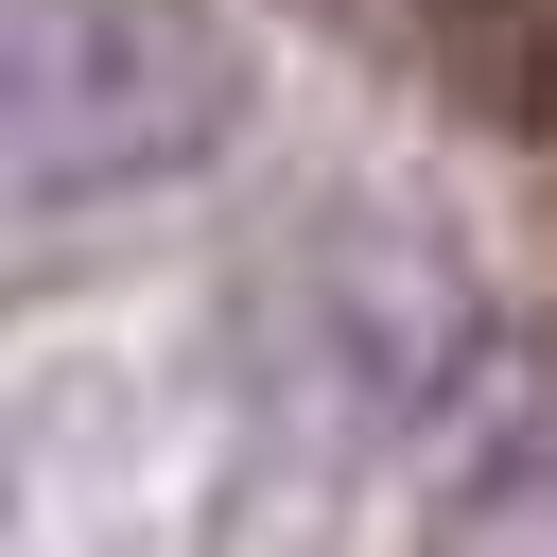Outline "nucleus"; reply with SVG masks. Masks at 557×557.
Instances as JSON below:
<instances>
[{
    "mask_svg": "<svg viewBox=\"0 0 557 557\" xmlns=\"http://www.w3.org/2000/svg\"><path fill=\"white\" fill-rule=\"evenodd\" d=\"M261 52L226 0H17V209L174 191L244 139Z\"/></svg>",
    "mask_w": 557,
    "mask_h": 557,
    "instance_id": "obj_1",
    "label": "nucleus"
},
{
    "mask_svg": "<svg viewBox=\"0 0 557 557\" xmlns=\"http://www.w3.org/2000/svg\"><path fill=\"white\" fill-rule=\"evenodd\" d=\"M313 348L348 418H435V383L470 366V278L435 244H348V278H313Z\"/></svg>",
    "mask_w": 557,
    "mask_h": 557,
    "instance_id": "obj_2",
    "label": "nucleus"
},
{
    "mask_svg": "<svg viewBox=\"0 0 557 557\" xmlns=\"http://www.w3.org/2000/svg\"><path fill=\"white\" fill-rule=\"evenodd\" d=\"M453 70H470L487 122L557 139V0H453Z\"/></svg>",
    "mask_w": 557,
    "mask_h": 557,
    "instance_id": "obj_3",
    "label": "nucleus"
},
{
    "mask_svg": "<svg viewBox=\"0 0 557 557\" xmlns=\"http://www.w3.org/2000/svg\"><path fill=\"white\" fill-rule=\"evenodd\" d=\"M453 557H557V453H540V470H487V487L453 505Z\"/></svg>",
    "mask_w": 557,
    "mask_h": 557,
    "instance_id": "obj_4",
    "label": "nucleus"
}]
</instances>
